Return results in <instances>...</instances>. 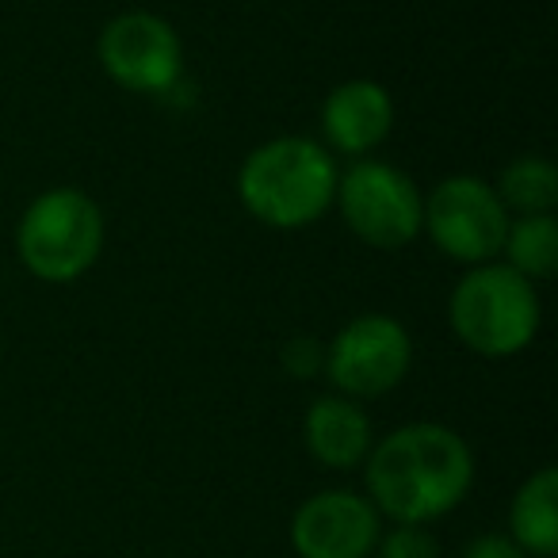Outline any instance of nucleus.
I'll use <instances>...</instances> for the list:
<instances>
[{
	"mask_svg": "<svg viewBox=\"0 0 558 558\" xmlns=\"http://www.w3.org/2000/svg\"><path fill=\"white\" fill-rule=\"evenodd\" d=\"M474 482V456L444 425H405L367 451V489L398 524H425L451 512Z\"/></svg>",
	"mask_w": 558,
	"mask_h": 558,
	"instance_id": "1",
	"label": "nucleus"
},
{
	"mask_svg": "<svg viewBox=\"0 0 558 558\" xmlns=\"http://www.w3.org/2000/svg\"><path fill=\"white\" fill-rule=\"evenodd\" d=\"M337 161L311 138H271L245 157L238 172L241 203L253 218L276 230L311 226L337 199Z\"/></svg>",
	"mask_w": 558,
	"mask_h": 558,
	"instance_id": "2",
	"label": "nucleus"
},
{
	"mask_svg": "<svg viewBox=\"0 0 558 558\" xmlns=\"http://www.w3.org/2000/svg\"><path fill=\"white\" fill-rule=\"evenodd\" d=\"M451 329L478 356H517L539 329L535 283L509 264H482L451 291Z\"/></svg>",
	"mask_w": 558,
	"mask_h": 558,
	"instance_id": "3",
	"label": "nucleus"
},
{
	"mask_svg": "<svg viewBox=\"0 0 558 558\" xmlns=\"http://www.w3.org/2000/svg\"><path fill=\"white\" fill-rule=\"evenodd\" d=\"M20 260L47 283H70L85 276L104 248V215L77 187L43 192L24 210L16 230Z\"/></svg>",
	"mask_w": 558,
	"mask_h": 558,
	"instance_id": "4",
	"label": "nucleus"
},
{
	"mask_svg": "<svg viewBox=\"0 0 558 558\" xmlns=\"http://www.w3.org/2000/svg\"><path fill=\"white\" fill-rule=\"evenodd\" d=\"M337 203L360 241L375 248H402L421 233V192L402 169L387 161H360L337 180Z\"/></svg>",
	"mask_w": 558,
	"mask_h": 558,
	"instance_id": "5",
	"label": "nucleus"
},
{
	"mask_svg": "<svg viewBox=\"0 0 558 558\" xmlns=\"http://www.w3.org/2000/svg\"><path fill=\"white\" fill-rule=\"evenodd\" d=\"M421 226L433 241L463 264H486L501 253L509 233V210L501 207L494 184L478 177H448L433 187L421 207Z\"/></svg>",
	"mask_w": 558,
	"mask_h": 558,
	"instance_id": "6",
	"label": "nucleus"
},
{
	"mask_svg": "<svg viewBox=\"0 0 558 558\" xmlns=\"http://www.w3.org/2000/svg\"><path fill=\"white\" fill-rule=\"evenodd\" d=\"M410 360L413 344L402 322L387 318V314H364L333 337L326 372L344 395L383 398L405 379Z\"/></svg>",
	"mask_w": 558,
	"mask_h": 558,
	"instance_id": "7",
	"label": "nucleus"
},
{
	"mask_svg": "<svg viewBox=\"0 0 558 558\" xmlns=\"http://www.w3.org/2000/svg\"><path fill=\"white\" fill-rule=\"evenodd\" d=\"M180 35L154 12H123L100 32V65L134 93H169L180 77Z\"/></svg>",
	"mask_w": 558,
	"mask_h": 558,
	"instance_id": "8",
	"label": "nucleus"
},
{
	"mask_svg": "<svg viewBox=\"0 0 558 558\" xmlns=\"http://www.w3.org/2000/svg\"><path fill=\"white\" fill-rule=\"evenodd\" d=\"M291 543L303 558H367L379 543V512L360 494L326 489L295 512Z\"/></svg>",
	"mask_w": 558,
	"mask_h": 558,
	"instance_id": "9",
	"label": "nucleus"
},
{
	"mask_svg": "<svg viewBox=\"0 0 558 558\" xmlns=\"http://www.w3.org/2000/svg\"><path fill=\"white\" fill-rule=\"evenodd\" d=\"M395 126V100L379 81H344L329 93L322 108V131L326 142L341 154H367Z\"/></svg>",
	"mask_w": 558,
	"mask_h": 558,
	"instance_id": "10",
	"label": "nucleus"
},
{
	"mask_svg": "<svg viewBox=\"0 0 558 558\" xmlns=\"http://www.w3.org/2000/svg\"><path fill=\"white\" fill-rule=\"evenodd\" d=\"M306 448L318 463L349 471L372 451V425H367L364 410L349 398H318L306 410Z\"/></svg>",
	"mask_w": 558,
	"mask_h": 558,
	"instance_id": "11",
	"label": "nucleus"
},
{
	"mask_svg": "<svg viewBox=\"0 0 558 558\" xmlns=\"http://www.w3.org/2000/svg\"><path fill=\"white\" fill-rule=\"evenodd\" d=\"M512 535L524 555L535 558H555L558 555V471L543 466L539 474L524 482L512 497L509 509Z\"/></svg>",
	"mask_w": 558,
	"mask_h": 558,
	"instance_id": "12",
	"label": "nucleus"
},
{
	"mask_svg": "<svg viewBox=\"0 0 558 558\" xmlns=\"http://www.w3.org/2000/svg\"><path fill=\"white\" fill-rule=\"evenodd\" d=\"M497 199L505 210H520L524 215H550L558 203V169L543 157H517L497 180Z\"/></svg>",
	"mask_w": 558,
	"mask_h": 558,
	"instance_id": "13",
	"label": "nucleus"
},
{
	"mask_svg": "<svg viewBox=\"0 0 558 558\" xmlns=\"http://www.w3.org/2000/svg\"><path fill=\"white\" fill-rule=\"evenodd\" d=\"M505 253L509 268L524 279H550L558 268V226L550 215H524L509 222L505 233Z\"/></svg>",
	"mask_w": 558,
	"mask_h": 558,
	"instance_id": "14",
	"label": "nucleus"
},
{
	"mask_svg": "<svg viewBox=\"0 0 558 558\" xmlns=\"http://www.w3.org/2000/svg\"><path fill=\"white\" fill-rule=\"evenodd\" d=\"M379 558H440V547L421 524H402L379 543Z\"/></svg>",
	"mask_w": 558,
	"mask_h": 558,
	"instance_id": "15",
	"label": "nucleus"
},
{
	"mask_svg": "<svg viewBox=\"0 0 558 558\" xmlns=\"http://www.w3.org/2000/svg\"><path fill=\"white\" fill-rule=\"evenodd\" d=\"M322 364H326V356H322L318 341H311V337H295V341L283 349V367H288L291 375H299V379L318 375Z\"/></svg>",
	"mask_w": 558,
	"mask_h": 558,
	"instance_id": "16",
	"label": "nucleus"
},
{
	"mask_svg": "<svg viewBox=\"0 0 558 558\" xmlns=\"http://www.w3.org/2000/svg\"><path fill=\"white\" fill-rule=\"evenodd\" d=\"M463 558H527V555L509 535H478V539L463 550Z\"/></svg>",
	"mask_w": 558,
	"mask_h": 558,
	"instance_id": "17",
	"label": "nucleus"
}]
</instances>
